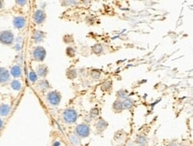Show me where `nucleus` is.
Returning <instances> with one entry per match:
<instances>
[{
    "mask_svg": "<svg viewBox=\"0 0 193 146\" xmlns=\"http://www.w3.org/2000/svg\"><path fill=\"white\" fill-rule=\"evenodd\" d=\"M78 114L73 108H67L62 113V120L66 124H74L77 120Z\"/></svg>",
    "mask_w": 193,
    "mask_h": 146,
    "instance_id": "1",
    "label": "nucleus"
},
{
    "mask_svg": "<svg viewBox=\"0 0 193 146\" xmlns=\"http://www.w3.org/2000/svg\"><path fill=\"white\" fill-rule=\"evenodd\" d=\"M46 101L52 106H57L62 101V94L57 90H51L46 94Z\"/></svg>",
    "mask_w": 193,
    "mask_h": 146,
    "instance_id": "2",
    "label": "nucleus"
},
{
    "mask_svg": "<svg viewBox=\"0 0 193 146\" xmlns=\"http://www.w3.org/2000/svg\"><path fill=\"white\" fill-rule=\"evenodd\" d=\"M0 43L11 46L14 43V35L11 30L0 31Z\"/></svg>",
    "mask_w": 193,
    "mask_h": 146,
    "instance_id": "3",
    "label": "nucleus"
},
{
    "mask_svg": "<svg viewBox=\"0 0 193 146\" xmlns=\"http://www.w3.org/2000/svg\"><path fill=\"white\" fill-rule=\"evenodd\" d=\"M31 56L33 60L37 62H43L46 57V51L43 46H36L33 48Z\"/></svg>",
    "mask_w": 193,
    "mask_h": 146,
    "instance_id": "4",
    "label": "nucleus"
},
{
    "mask_svg": "<svg viewBox=\"0 0 193 146\" xmlns=\"http://www.w3.org/2000/svg\"><path fill=\"white\" fill-rule=\"evenodd\" d=\"M75 134L79 138H86L90 135V127L86 123L78 124L75 128Z\"/></svg>",
    "mask_w": 193,
    "mask_h": 146,
    "instance_id": "5",
    "label": "nucleus"
},
{
    "mask_svg": "<svg viewBox=\"0 0 193 146\" xmlns=\"http://www.w3.org/2000/svg\"><path fill=\"white\" fill-rule=\"evenodd\" d=\"M46 19V14L44 11L42 9H37L33 13V21L37 25H41L44 22Z\"/></svg>",
    "mask_w": 193,
    "mask_h": 146,
    "instance_id": "6",
    "label": "nucleus"
},
{
    "mask_svg": "<svg viewBox=\"0 0 193 146\" xmlns=\"http://www.w3.org/2000/svg\"><path fill=\"white\" fill-rule=\"evenodd\" d=\"M11 81V74L9 70L0 67V84H6Z\"/></svg>",
    "mask_w": 193,
    "mask_h": 146,
    "instance_id": "7",
    "label": "nucleus"
},
{
    "mask_svg": "<svg viewBox=\"0 0 193 146\" xmlns=\"http://www.w3.org/2000/svg\"><path fill=\"white\" fill-rule=\"evenodd\" d=\"M108 126H109L108 121H106L103 118H99L94 124V128L99 134L103 133L104 130H106Z\"/></svg>",
    "mask_w": 193,
    "mask_h": 146,
    "instance_id": "8",
    "label": "nucleus"
},
{
    "mask_svg": "<svg viewBox=\"0 0 193 146\" xmlns=\"http://www.w3.org/2000/svg\"><path fill=\"white\" fill-rule=\"evenodd\" d=\"M26 18L23 16H16L13 20V24L17 29H23L26 26Z\"/></svg>",
    "mask_w": 193,
    "mask_h": 146,
    "instance_id": "9",
    "label": "nucleus"
},
{
    "mask_svg": "<svg viewBox=\"0 0 193 146\" xmlns=\"http://www.w3.org/2000/svg\"><path fill=\"white\" fill-rule=\"evenodd\" d=\"M36 74H37V76L44 79L46 77V75L49 73V69H48V67L45 64H39L37 66L36 68Z\"/></svg>",
    "mask_w": 193,
    "mask_h": 146,
    "instance_id": "10",
    "label": "nucleus"
},
{
    "mask_svg": "<svg viewBox=\"0 0 193 146\" xmlns=\"http://www.w3.org/2000/svg\"><path fill=\"white\" fill-rule=\"evenodd\" d=\"M44 37H45V33L42 30H34L32 36H31V38L35 43H42L44 41Z\"/></svg>",
    "mask_w": 193,
    "mask_h": 146,
    "instance_id": "11",
    "label": "nucleus"
},
{
    "mask_svg": "<svg viewBox=\"0 0 193 146\" xmlns=\"http://www.w3.org/2000/svg\"><path fill=\"white\" fill-rule=\"evenodd\" d=\"M10 74L14 78V79H16V78H19V77H21L22 76V67H21V66L20 65H14L12 67H11V69H10Z\"/></svg>",
    "mask_w": 193,
    "mask_h": 146,
    "instance_id": "12",
    "label": "nucleus"
},
{
    "mask_svg": "<svg viewBox=\"0 0 193 146\" xmlns=\"http://www.w3.org/2000/svg\"><path fill=\"white\" fill-rule=\"evenodd\" d=\"M112 111L115 113H121L125 109H124V106H123V103L121 100L119 99H116L113 104H112Z\"/></svg>",
    "mask_w": 193,
    "mask_h": 146,
    "instance_id": "13",
    "label": "nucleus"
},
{
    "mask_svg": "<svg viewBox=\"0 0 193 146\" xmlns=\"http://www.w3.org/2000/svg\"><path fill=\"white\" fill-rule=\"evenodd\" d=\"M12 111V108L9 105L7 104H1L0 105V116L6 117L10 114Z\"/></svg>",
    "mask_w": 193,
    "mask_h": 146,
    "instance_id": "14",
    "label": "nucleus"
},
{
    "mask_svg": "<svg viewBox=\"0 0 193 146\" xmlns=\"http://www.w3.org/2000/svg\"><path fill=\"white\" fill-rule=\"evenodd\" d=\"M37 88L41 90V91H46L51 88V85L47 80L45 79H42L41 81H39L37 82Z\"/></svg>",
    "mask_w": 193,
    "mask_h": 146,
    "instance_id": "15",
    "label": "nucleus"
},
{
    "mask_svg": "<svg viewBox=\"0 0 193 146\" xmlns=\"http://www.w3.org/2000/svg\"><path fill=\"white\" fill-rule=\"evenodd\" d=\"M68 137H69V140H70V143L72 144V146H79L81 144L80 138L75 133H70Z\"/></svg>",
    "mask_w": 193,
    "mask_h": 146,
    "instance_id": "16",
    "label": "nucleus"
},
{
    "mask_svg": "<svg viewBox=\"0 0 193 146\" xmlns=\"http://www.w3.org/2000/svg\"><path fill=\"white\" fill-rule=\"evenodd\" d=\"M92 53L94 55H101L103 52V47L101 43H95L91 47Z\"/></svg>",
    "mask_w": 193,
    "mask_h": 146,
    "instance_id": "17",
    "label": "nucleus"
},
{
    "mask_svg": "<svg viewBox=\"0 0 193 146\" xmlns=\"http://www.w3.org/2000/svg\"><path fill=\"white\" fill-rule=\"evenodd\" d=\"M116 96H117V99H119V100L123 101V100L126 99L127 97H129V92L127 91V89H121L118 91H117Z\"/></svg>",
    "mask_w": 193,
    "mask_h": 146,
    "instance_id": "18",
    "label": "nucleus"
},
{
    "mask_svg": "<svg viewBox=\"0 0 193 146\" xmlns=\"http://www.w3.org/2000/svg\"><path fill=\"white\" fill-rule=\"evenodd\" d=\"M89 75L92 80L98 81L102 76V71L100 69H91L89 72Z\"/></svg>",
    "mask_w": 193,
    "mask_h": 146,
    "instance_id": "19",
    "label": "nucleus"
},
{
    "mask_svg": "<svg viewBox=\"0 0 193 146\" xmlns=\"http://www.w3.org/2000/svg\"><path fill=\"white\" fill-rule=\"evenodd\" d=\"M122 103H123L124 109H126V110H131L134 106V100L133 99H131V97H127L126 99L122 101Z\"/></svg>",
    "mask_w": 193,
    "mask_h": 146,
    "instance_id": "20",
    "label": "nucleus"
},
{
    "mask_svg": "<svg viewBox=\"0 0 193 146\" xmlns=\"http://www.w3.org/2000/svg\"><path fill=\"white\" fill-rule=\"evenodd\" d=\"M66 75H67V78L70 79V80H74L77 77V69L75 68H69L66 72Z\"/></svg>",
    "mask_w": 193,
    "mask_h": 146,
    "instance_id": "21",
    "label": "nucleus"
},
{
    "mask_svg": "<svg viewBox=\"0 0 193 146\" xmlns=\"http://www.w3.org/2000/svg\"><path fill=\"white\" fill-rule=\"evenodd\" d=\"M102 89L103 91L109 92L112 89V81L111 80H106L102 84Z\"/></svg>",
    "mask_w": 193,
    "mask_h": 146,
    "instance_id": "22",
    "label": "nucleus"
},
{
    "mask_svg": "<svg viewBox=\"0 0 193 146\" xmlns=\"http://www.w3.org/2000/svg\"><path fill=\"white\" fill-rule=\"evenodd\" d=\"M10 85H11V88H12L14 90H15V91H20L21 89H22V82H21L19 80H17V79L13 80V81L11 82Z\"/></svg>",
    "mask_w": 193,
    "mask_h": 146,
    "instance_id": "23",
    "label": "nucleus"
},
{
    "mask_svg": "<svg viewBox=\"0 0 193 146\" xmlns=\"http://www.w3.org/2000/svg\"><path fill=\"white\" fill-rule=\"evenodd\" d=\"M100 109L98 107H93L90 110L89 115L91 119H95V118H98V116L100 115Z\"/></svg>",
    "mask_w": 193,
    "mask_h": 146,
    "instance_id": "24",
    "label": "nucleus"
},
{
    "mask_svg": "<svg viewBox=\"0 0 193 146\" xmlns=\"http://www.w3.org/2000/svg\"><path fill=\"white\" fill-rule=\"evenodd\" d=\"M29 80L30 82H32V83H35V82H37V80H38V76H37V74H36L35 71L31 70V71L29 73Z\"/></svg>",
    "mask_w": 193,
    "mask_h": 146,
    "instance_id": "25",
    "label": "nucleus"
},
{
    "mask_svg": "<svg viewBox=\"0 0 193 146\" xmlns=\"http://www.w3.org/2000/svg\"><path fill=\"white\" fill-rule=\"evenodd\" d=\"M135 142L141 145H145V143L147 142V138L144 135H137L135 139Z\"/></svg>",
    "mask_w": 193,
    "mask_h": 146,
    "instance_id": "26",
    "label": "nucleus"
},
{
    "mask_svg": "<svg viewBox=\"0 0 193 146\" xmlns=\"http://www.w3.org/2000/svg\"><path fill=\"white\" fill-rule=\"evenodd\" d=\"M66 54H67V56L70 57V58H73V57H75V55H76V51H75V49L72 48V47H68V48L66 49Z\"/></svg>",
    "mask_w": 193,
    "mask_h": 146,
    "instance_id": "27",
    "label": "nucleus"
},
{
    "mask_svg": "<svg viewBox=\"0 0 193 146\" xmlns=\"http://www.w3.org/2000/svg\"><path fill=\"white\" fill-rule=\"evenodd\" d=\"M22 44L21 43H15V44H14V49L16 51V52H20L21 50H22Z\"/></svg>",
    "mask_w": 193,
    "mask_h": 146,
    "instance_id": "28",
    "label": "nucleus"
},
{
    "mask_svg": "<svg viewBox=\"0 0 193 146\" xmlns=\"http://www.w3.org/2000/svg\"><path fill=\"white\" fill-rule=\"evenodd\" d=\"M62 5H77L78 4V2L77 1H63V2H62Z\"/></svg>",
    "mask_w": 193,
    "mask_h": 146,
    "instance_id": "29",
    "label": "nucleus"
},
{
    "mask_svg": "<svg viewBox=\"0 0 193 146\" xmlns=\"http://www.w3.org/2000/svg\"><path fill=\"white\" fill-rule=\"evenodd\" d=\"M15 3L17 4V5H20V6H25L28 2L27 1H15Z\"/></svg>",
    "mask_w": 193,
    "mask_h": 146,
    "instance_id": "30",
    "label": "nucleus"
},
{
    "mask_svg": "<svg viewBox=\"0 0 193 146\" xmlns=\"http://www.w3.org/2000/svg\"><path fill=\"white\" fill-rule=\"evenodd\" d=\"M167 146H178V145H177V143L174 142H170Z\"/></svg>",
    "mask_w": 193,
    "mask_h": 146,
    "instance_id": "31",
    "label": "nucleus"
},
{
    "mask_svg": "<svg viewBox=\"0 0 193 146\" xmlns=\"http://www.w3.org/2000/svg\"><path fill=\"white\" fill-rule=\"evenodd\" d=\"M3 125H4V121H3V120H2V119H0V130L2 129V128H3Z\"/></svg>",
    "mask_w": 193,
    "mask_h": 146,
    "instance_id": "32",
    "label": "nucleus"
},
{
    "mask_svg": "<svg viewBox=\"0 0 193 146\" xmlns=\"http://www.w3.org/2000/svg\"><path fill=\"white\" fill-rule=\"evenodd\" d=\"M3 7H4V2H3V1H1V0H0V10H1Z\"/></svg>",
    "mask_w": 193,
    "mask_h": 146,
    "instance_id": "33",
    "label": "nucleus"
},
{
    "mask_svg": "<svg viewBox=\"0 0 193 146\" xmlns=\"http://www.w3.org/2000/svg\"><path fill=\"white\" fill-rule=\"evenodd\" d=\"M60 145H61V142H57V141H56V142H54V146H60Z\"/></svg>",
    "mask_w": 193,
    "mask_h": 146,
    "instance_id": "34",
    "label": "nucleus"
},
{
    "mask_svg": "<svg viewBox=\"0 0 193 146\" xmlns=\"http://www.w3.org/2000/svg\"><path fill=\"white\" fill-rule=\"evenodd\" d=\"M138 146H145V145H141V144H139Z\"/></svg>",
    "mask_w": 193,
    "mask_h": 146,
    "instance_id": "35",
    "label": "nucleus"
},
{
    "mask_svg": "<svg viewBox=\"0 0 193 146\" xmlns=\"http://www.w3.org/2000/svg\"><path fill=\"white\" fill-rule=\"evenodd\" d=\"M119 146H123V145H119Z\"/></svg>",
    "mask_w": 193,
    "mask_h": 146,
    "instance_id": "36",
    "label": "nucleus"
}]
</instances>
